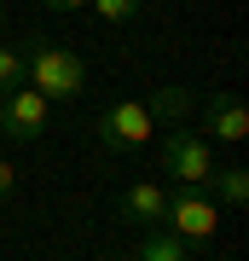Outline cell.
Here are the masks:
<instances>
[{
	"label": "cell",
	"instance_id": "cell-8",
	"mask_svg": "<svg viewBox=\"0 0 249 261\" xmlns=\"http://www.w3.org/2000/svg\"><path fill=\"white\" fill-rule=\"evenodd\" d=\"M145 111H151V122H157V128H180L185 111H191V87H180V82L157 87V93L145 99Z\"/></svg>",
	"mask_w": 249,
	"mask_h": 261
},
{
	"label": "cell",
	"instance_id": "cell-1",
	"mask_svg": "<svg viewBox=\"0 0 249 261\" xmlns=\"http://www.w3.org/2000/svg\"><path fill=\"white\" fill-rule=\"evenodd\" d=\"M23 87H35L46 105L75 99V93L87 87V64H81V53H75V47H64V41L29 35V47H23Z\"/></svg>",
	"mask_w": 249,
	"mask_h": 261
},
{
	"label": "cell",
	"instance_id": "cell-4",
	"mask_svg": "<svg viewBox=\"0 0 249 261\" xmlns=\"http://www.w3.org/2000/svg\"><path fill=\"white\" fill-rule=\"evenodd\" d=\"M93 134H99L104 151H139V145L157 140V122H151L145 99H122V105H110V111H99Z\"/></svg>",
	"mask_w": 249,
	"mask_h": 261
},
{
	"label": "cell",
	"instance_id": "cell-14",
	"mask_svg": "<svg viewBox=\"0 0 249 261\" xmlns=\"http://www.w3.org/2000/svg\"><path fill=\"white\" fill-rule=\"evenodd\" d=\"M46 12H75V6H87V0H41Z\"/></svg>",
	"mask_w": 249,
	"mask_h": 261
},
{
	"label": "cell",
	"instance_id": "cell-12",
	"mask_svg": "<svg viewBox=\"0 0 249 261\" xmlns=\"http://www.w3.org/2000/svg\"><path fill=\"white\" fill-rule=\"evenodd\" d=\"M93 12H99L104 23H128V18H139V0H87Z\"/></svg>",
	"mask_w": 249,
	"mask_h": 261
},
{
	"label": "cell",
	"instance_id": "cell-6",
	"mask_svg": "<svg viewBox=\"0 0 249 261\" xmlns=\"http://www.w3.org/2000/svg\"><path fill=\"white\" fill-rule=\"evenodd\" d=\"M203 134H214L220 145H243L249 140V105L232 87H214L203 99Z\"/></svg>",
	"mask_w": 249,
	"mask_h": 261
},
{
	"label": "cell",
	"instance_id": "cell-2",
	"mask_svg": "<svg viewBox=\"0 0 249 261\" xmlns=\"http://www.w3.org/2000/svg\"><path fill=\"white\" fill-rule=\"evenodd\" d=\"M162 140H157V157H162V174L174 180V186H197L203 192L209 186V174H214V145L203 140L197 128H157Z\"/></svg>",
	"mask_w": 249,
	"mask_h": 261
},
{
	"label": "cell",
	"instance_id": "cell-15",
	"mask_svg": "<svg viewBox=\"0 0 249 261\" xmlns=\"http://www.w3.org/2000/svg\"><path fill=\"white\" fill-rule=\"evenodd\" d=\"M104 261H139V255H104Z\"/></svg>",
	"mask_w": 249,
	"mask_h": 261
},
{
	"label": "cell",
	"instance_id": "cell-11",
	"mask_svg": "<svg viewBox=\"0 0 249 261\" xmlns=\"http://www.w3.org/2000/svg\"><path fill=\"white\" fill-rule=\"evenodd\" d=\"M12 87H23V47L0 41V93H12Z\"/></svg>",
	"mask_w": 249,
	"mask_h": 261
},
{
	"label": "cell",
	"instance_id": "cell-9",
	"mask_svg": "<svg viewBox=\"0 0 249 261\" xmlns=\"http://www.w3.org/2000/svg\"><path fill=\"white\" fill-rule=\"evenodd\" d=\"M139 261H191V244L174 238L168 226H139Z\"/></svg>",
	"mask_w": 249,
	"mask_h": 261
},
{
	"label": "cell",
	"instance_id": "cell-10",
	"mask_svg": "<svg viewBox=\"0 0 249 261\" xmlns=\"http://www.w3.org/2000/svg\"><path fill=\"white\" fill-rule=\"evenodd\" d=\"M203 192H214V203H226V209H243L249 203V174L243 168H214Z\"/></svg>",
	"mask_w": 249,
	"mask_h": 261
},
{
	"label": "cell",
	"instance_id": "cell-7",
	"mask_svg": "<svg viewBox=\"0 0 249 261\" xmlns=\"http://www.w3.org/2000/svg\"><path fill=\"white\" fill-rule=\"evenodd\" d=\"M162 203H168V192L157 180H133V186L116 197V215L128 226H162Z\"/></svg>",
	"mask_w": 249,
	"mask_h": 261
},
{
	"label": "cell",
	"instance_id": "cell-5",
	"mask_svg": "<svg viewBox=\"0 0 249 261\" xmlns=\"http://www.w3.org/2000/svg\"><path fill=\"white\" fill-rule=\"evenodd\" d=\"M46 122H52V105H46L35 87H12V93H0V140L35 145L41 134H46Z\"/></svg>",
	"mask_w": 249,
	"mask_h": 261
},
{
	"label": "cell",
	"instance_id": "cell-16",
	"mask_svg": "<svg viewBox=\"0 0 249 261\" xmlns=\"http://www.w3.org/2000/svg\"><path fill=\"white\" fill-rule=\"evenodd\" d=\"M0 23H6V6H0Z\"/></svg>",
	"mask_w": 249,
	"mask_h": 261
},
{
	"label": "cell",
	"instance_id": "cell-13",
	"mask_svg": "<svg viewBox=\"0 0 249 261\" xmlns=\"http://www.w3.org/2000/svg\"><path fill=\"white\" fill-rule=\"evenodd\" d=\"M12 192H18V168L0 157V197H12Z\"/></svg>",
	"mask_w": 249,
	"mask_h": 261
},
{
	"label": "cell",
	"instance_id": "cell-3",
	"mask_svg": "<svg viewBox=\"0 0 249 261\" xmlns=\"http://www.w3.org/2000/svg\"><path fill=\"white\" fill-rule=\"evenodd\" d=\"M162 226L174 238H185V244H203V238L220 232V203L209 192H197V186H174L168 203H162Z\"/></svg>",
	"mask_w": 249,
	"mask_h": 261
}]
</instances>
